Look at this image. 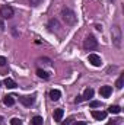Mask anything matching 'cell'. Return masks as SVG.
Masks as SVG:
<instances>
[{"label":"cell","instance_id":"obj_1","mask_svg":"<svg viewBox=\"0 0 124 125\" xmlns=\"http://www.w3.org/2000/svg\"><path fill=\"white\" fill-rule=\"evenodd\" d=\"M62 18L63 21L67 23V25H70V26H73V25H76L77 23V18H76V13L72 10V9H63L62 10Z\"/></svg>","mask_w":124,"mask_h":125},{"label":"cell","instance_id":"obj_2","mask_svg":"<svg viewBox=\"0 0 124 125\" xmlns=\"http://www.w3.org/2000/svg\"><path fill=\"white\" fill-rule=\"evenodd\" d=\"M111 36H112V44L117 48H121V39H123V33H121V28L120 26H112L111 29Z\"/></svg>","mask_w":124,"mask_h":125},{"label":"cell","instance_id":"obj_3","mask_svg":"<svg viewBox=\"0 0 124 125\" xmlns=\"http://www.w3.org/2000/svg\"><path fill=\"white\" fill-rule=\"evenodd\" d=\"M13 13H15V10H13V7L9 6V4H4V6L0 7V16L4 18V19H10V18L13 16Z\"/></svg>","mask_w":124,"mask_h":125},{"label":"cell","instance_id":"obj_4","mask_svg":"<svg viewBox=\"0 0 124 125\" xmlns=\"http://www.w3.org/2000/svg\"><path fill=\"white\" fill-rule=\"evenodd\" d=\"M83 47H85L86 50H95V48L98 47V41H96V38L92 36V35H89V36L83 41Z\"/></svg>","mask_w":124,"mask_h":125},{"label":"cell","instance_id":"obj_5","mask_svg":"<svg viewBox=\"0 0 124 125\" xmlns=\"http://www.w3.org/2000/svg\"><path fill=\"white\" fill-rule=\"evenodd\" d=\"M88 61L91 62L93 67H101V64H102V61H101V57H99V55H96V54H89Z\"/></svg>","mask_w":124,"mask_h":125},{"label":"cell","instance_id":"obj_6","mask_svg":"<svg viewBox=\"0 0 124 125\" xmlns=\"http://www.w3.org/2000/svg\"><path fill=\"white\" fill-rule=\"evenodd\" d=\"M34 102H35V96L34 94H28V96H22L21 97V103L24 106H31V105H34Z\"/></svg>","mask_w":124,"mask_h":125},{"label":"cell","instance_id":"obj_7","mask_svg":"<svg viewBox=\"0 0 124 125\" xmlns=\"http://www.w3.org/2000/svg\"><path fill=\"white\" fill-rule=\"evenodd\" d=\"M111 93H112V87H111V86H101L99 94H101L102 97H110Z\"/></svg>","mask_w":124,"mask_h":125},{"label":"cell","instance_id":"obj_8","mask_svg":"<svg viewBox=\"0 0 124 125\" xmlns=\"http://www.w3.org/2000/svg\"><path fill=\"white\" fill-rule=\"evenodd\" d=\"M92 116L96 121H104L107 118V112H104V111H92Z\"/></svg>","mask_w":124,"mask_h":125},{"label":"cell","instance_id":"obj_9","mask_svg":"<svg viewBox=\"0 0 124 125\" xmlns=\"http://www.w3.org/2000/svg\"><path fill=\"white\" fill-rule=\"evenodd\" d=\"M59 28H60V25H59V21L57 19H51L48 22V29L50 31H59Z\"/></svg>","mask_w":124,"mask_h":125},{"label":"cell","instance_id":"obj_10","mask_svg":"<svg viewBox=\"0 0 124 125\" xmlns=\"http://www.w3.org/2000/svg\"><path fill=\"white\" fill-rule=\"evenodd\" d=\"M4 86H6L7 89H15L18 84H16V82H15L13 79H10V77H6V79H4Z\"/></svg>","mask_w":124,"mask_h":125},{"label":"cell","instance_id":"obj_11","mask_svg":"<svg viewBox=\"0 0 124 125\" xmlns=\"http://www.w3.org/2000/svg\"><path fill=\"white\" fill-rule=\"evenodd\" d=\"M3 103H4L6 106H13V103H15V96H12V94H6L4 99H3Z\"/></svg>","mask_w":124,"mask_h":125},{"label":"cell","instance_id":"obj_12","mask_svg":"<svg viewBox=\"0 0 124 125\" xmlns=\"http://www.w3.org/2000/svg\"><path fill=\"white\" fill-rule=\"evenodd\" d=\"M63 115H64V111H63L62 108L56 109V111H54V121H57V122H62Z\"/></svg>","mask_w":124,"mask_h":125},{"label":"cell","instance_id":"obj_13","mask_svg":"<svg viewBox=\"0 0 124 125\" xmlns=\"http://www.w3.org/2000/svg\"><path fill=\"white\" fill-rule=\"evenodd\" d=\"M60 96H62V92H60V90H57V89H53V90L50 92V99H51V100H54V102H56V100H59V99H60Z\"/></svg>","mask_w":124,"mask_h":125},{"label":"cell","instance_id":"obj_14","mask_svg":"<svg viewBox=\"0 0 124 125\" xmlns=\"http://www.w3.org/2000/svg\"><path fill=\"white\" fill-rule=\"evenodd\" d=\"M83 100H89V99H92L93 97V89H91V87H88L85 92H83Z\"/></svg>","mask_w":124,"mask_h":125},{"label":"cell","instance_id":"obj_15","mask_svg":"<svg viewBox=\"0 0 124 125\" xmlns=\"http://www.w3.org/2000/svg\"><path fill=\"white\" fill-rule=\"evenodd\" d=\"M108 112H110V114H120V112H121V108L117 106V105H111V106L108 108Z\"/></svg>","mask_w":124,"mask_h":125},{"label":"cell","instance_id":"obj_16","mask_svg":"<svg viewBox=\"0 0 124 125\" xmlns=\"http://www.w3.org/2000/svg\"><path fill=\"white\" fill-rule=\"evenodd\" d=\"M37 74H38V77H41V79H44V80H47L50 76H48V73L47 71H44V70H41V68H38L37 70Z\"/></svg>","mask_w":124,"mask_h":125},{"label":"cell","instance_id":"obj_17","mask_svg":"<svg viewBox=\"0 0 124 125\" xmlns=\"http://www.w3.org/2000/svg\"><path fill=\"white\" fill-rule=\"evenodd\" d=\"M42 122H44V119H42V116H34L32 118V125H42Z\"/></svg>","mask_w":124,"mask_h":125},{"label":"cell","instance_id":"obj_18","mask_svg":"<svg viewBox=\"0 0 124 125\" xmlns=\"http://www.w3.org/2000/svg\"><path fill=\"white\" fill-rule=\"evenodd\" d=\"M124 84V74H120V77H118V80H117V83H115V86H117V89H121Z\"/></svg>","mask_w":124,"mask_h":125},{"label":"cell","instance_id":"obj_19","mask_svg":"<svg viewBox=\"0 0 124 125\" xmlns=\"http://www.w3.org/2000/svg\"><path fill=\"white\" fill-rule=\"evenodd\" d=\"M10 125H22V119H19V118H12V119H10Z\"/></svg>","mask_w":124,"mask_h":125},{"label":"cell","instance_id":"obj_20","mask_svg":"<svg viewBox=\"0 0 124 125\" xmlns=\"http://www.w3.org/2000/svg\"><path fill=\"white\" fill-rule=\"evenodd\" d=\"M98 106H101V102H98V100H92L91 102V108H98Z\"/></svg>","mask_w":124,"mask_h":125},{"label":"cell","instance_id":"obj_21","mask_svg":"<svg viewBox=\"0 0 124 125\" xmlns=\"http://www.w3.org/2000/svg\"><path fill=\"white\" fill-rule=\"evenodd\" d=\"M29 3H31L32 6H38L39 3H42V0H29Z\"/></svg>","mask_w":124,"mask_h":125},{"label":"cell","instance_id":"obj_22","mask_svg":"<svg viewBox=\"0 0 124 125\" xmlns=\"http://www.w3.org/2000/svg\"><path fill=\"white\" fill-rule=\"evenodd\" d=\"M108 125H121V119H115V121H112V122H110Z\"/></svg>","mask_w":124,"mask_h":125},{"label":"cell","instance_id":"obj_23","mask_svg":"<svg viewBox=\"0 0 124 125\" xmlns=\"http://www.w3.org/2000/svg\"><path fill=\"white\" fill-rule=\"evenodd\" d=\"M6 62H7V60H6L4 57H1V55H0V65H6Z\"/></svg>","mask_w":124,"mask_h":125},{"label":"cell","instance_id":"obj_24","mask_svg":"<svg viewBox=\"0 0 124 125\" xmlns=\"http://www.w3.org/2000/svg\"><path fill=\"white\" fill-rule=\"evenodd\" d=\"M83 100V97L82 96H76V99H74V103H80Z\"/></svg>","mask_w":124,"mask_h":125},{"label":"cell","instance_id":"obj_25","mask_svg":"<svg viewBox=\"0 0 124 125\" xmlns=\"http://www.w3.org/2000/svg\"><path fill=\"white\" fill-rule=\"evenodd\" d=\"M72 121H73V119H72V118H69V119H66L62 125H72Z\"/></svg>","mask_w":124,"mask_h":125},{"label":"cell","instance_id":"obj_26","mask_svg":"<svg viewBox=\"0 0 124 125\" xmlns=\"http://www.w3.org/2000/svg\"><path fill=\"white\" fill-rule=\"evenodd\" d=\"M4 29V23H3V21L0 19V31H3Z\"/></svg>","mask_w":124,"mask_h":125},{"label":"cell","instance_id":"obj_27","mask_svg":"<svg viewBox=\"0 0 124 125\" xmlns=\"http://www.w3.org/2000/svg\"><path fill=\"white\" fill-rule=\"evenodd\" d=\"M74 125H86V122H83V121H77V122H74Z\"/></svg>","mask_w":124,"mask_h":125},{"label":"cell","instance_id":"obj_28","mask_svg":"<svg viewBox=\"0 0 124 125\" xmlns=\"http://www.w3.org/2000/svg\"><path fill=\"white\" fill-rule=\"evenodd\" d=\"M1 121H3V118H1V116H0V124H1Z\"/></svg>","mask_w":124,"mask_h":125},{"label":"cell","instance_id":"obj_29","mask_svg":"<svg viewBox=\"0 0 124 125\" xmlns=\"http://www.w3.org/2000/svg\"><path fill=\"white\" fill-rule=\"evenodd\" d=\"M0 86H1V83H0Z\"/></svg>","mask_w":124,"mask_h":125}]
</instances>
